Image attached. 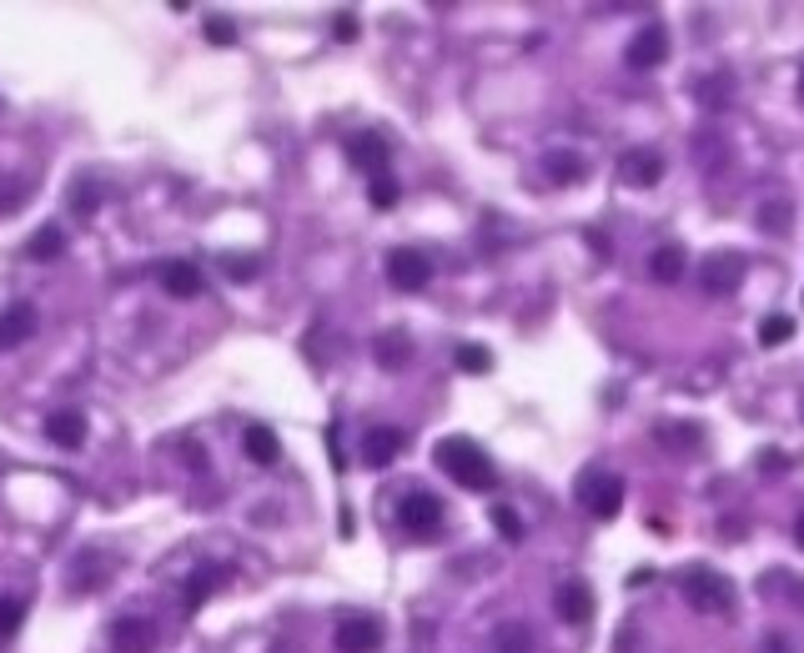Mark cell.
I'll return each mask as SVG.
<instances>
[{
	"mask_svg": "<svg viewBox=\"0 0 804 653\" xmlns=\"http://www.w3.org/2000/svg\"><path fill=\"white\" fill-rule=\"evenodd\" d=\"M15 207H25V186L5 182V186H0V217H5V211H15Z\"/></svg>",
	"mask_w": 804,
	"mask_h": 653,
	"instance_id": "836d02e7",
	"label": "cell"
},
{
	"mask_svg": "<svg viewBox=\"0 0 804 653\" xmlns=\"http://www.w3.org/2000/svg\"><path fill=\"white\" fill-rule=\"evenodd\" d=\"M790 222H794L790 201H765V207H759V226H765V232L784 236V232H790Z\"/></svg>",
	"mask_w": 804,
	"mask_h": 653,
	"instance_id": "d4e9b609",
	"label": "cell"
},
{
	"mask_svg": "<svg viewBox=\"0 0 804 653\" xmlns=\"http://www.w3.org/2000/svg\"><path fill=\"white\" fill-rule=\"evenodd\" d=\"M493 528L503 533L508 543H518V538H523V523H518V513H513L508 503H498V508H493Z\"/></svg>",
	"mask_w": 804,
	"mask_h": 653,
	"instance_id": "f546056e",
	"label": "cell"
},
{
	"mask_svg": "<svg viewBox=\"0 0 804 653\" xmlns=\"http://www.w3.org/2000/svg\"><path fill=\"white\" fill-rule=\"evenodd\" d=\"M408 447V432L403 428H372V432H362V463L368 468H387L397 453Z\"/></svg>",
	"mask_w": 804,
	"mask_h": 653,
	"instance_id": "7c38bea8",
	"label": "cell"
},
{
	"mask_svg": "<svg viewBox=\"0 0 804 653\" xmlns=\"http://www.w3.org/2000/svg\"><path fill=\"white\" fill-rule=\"evenodd\" d=\"M25 257H31V261H61L66 257V232L56 222L36 226V232H31V242H25Z\"/></svg>",
	"mask_w": 804,
	"mask_h": 653,
	"instance_id": "d6986e66",
	"label": "cell"
},
{
	"mask_svg": "<svg viewBox=\"0 0 804 653\" xmlns=\"http://www.w3.org/2000/svg\"><path fill=\"white\" fill-rule=\"evenodd\" d=\"M372 358H377V368L387 372H403L412 362V337L403 333V327H387L377 342H372Z\"/></svg>",
	"mask_w": 804,
	"mask_h": 653,
	"instance_id": "2e32d148",
	"label": "cell"
},
{
	"mask_svg": "<svg viewBox=\"0 0 804 653\" xmlns=\"http://www.w3.org/2000/svg\"><path fill=\"white\" fill-rule=\"evenodd\" d=\"M36 333V307L31 302H11V307H0V347L11 352V347L31 342Z\"/></svg>",
	"mask_w": 804,
	"mask_h": 653,
	"instance_id": "5bb4252c",
	"label": "cell"
},
{
	"mask_svg": "<svg viewBox=\"0 0 804 653\" xmlns=\"http://www.w3.org/2000/svg\"><path fill=\"white\" fill-rule=\"evenodd\" d=\"M624 61H629V71H659V66L668 61V31L659 21L633 31L629 46H624Z\"/></svg>",
	"mask_w": 804,
	"mask_h": 653,
	"instance_id": "5b68a950",
	"label": "cell"
},
{
	"mask_svg": "<svg viewBox=\"0 0 804 653\" xmlns=\"http://www.w3.org/2000/svg\"><path fill=\"white\" fill-rule=\"evenodd\" d=\"M619 176L629 186H654L659 176H664V161H659V151H624Z\"/></svg>",
	"mask_w": 804,
	"mask_h": 653,
	"instance_id": "ac0fdd59",
	"label": "cell"
},
{
	"mask_svg": "<svg viewBox=\"0 0 804 653\" xmlns=\"http://www.w3.org/2000/svg\"><path fill=\"white\" fill-rule=\"evenodd\" d=\"M453 362H458V372H473V377L493 368V358H488V347H478V342H463V347H458V358H453Z\"/></svg>",
	"mask_w": 804,
	"mask_h": 653,
	"instance_id": "484cf974",
	"label": "cell"
},
{
	"mask_svg": "<svg viewBox=\"0 0 804 653\" xmlns=\"http://www.w3.org/2000/svg\"><path fill=\"white\" fill-rule=\"evenodd\" d=\"M800 96H804V71H800Z\"/></svg>",
	"mask_w": 804,
	"mask_h": 653,
	"instance_id": "8d00e7d4",
	"label": "cell"
},
{
	"mask_svg": "<svg viewBox=\"0 0 804 653\" xmlns=\"http://www.w3.org/2000/svg\"><path fill=\"white\" fill-rule=\"evenodd\" d=\"M443 498L428 493V488H412V493H403V503H397V523H403V533L408 538H438L443 533Z\"/></svg>",
	"mask_w": 804,
	"mask_h": 653,
	"instance_id": "3957f363",
	"label": "cell"
},
{
	"mask_svg": "<svg viewBox=\"0 0 804 653\" xmlns=\"http://www.w3.org/2000/svg\"><path fill=\"white\" fill-rule=\"evenodd\" d=\"M226 579H232V568H222V563H197V568H191V579H186V588H182V614H197V608L207 604L211 593H222V588H226Z\"/></svg>",
	"mask_w": 804,
	"mask_h": 653,
	"instance_id": "30bf717a",
	"label": "cell"
},
{
	"mask_svg": "<svg viewBox=\"0 0 804 653\" xmlns=\"http://www.w3.org/2000/svg\"><path fill=\"white\" fill-rule=\"evenodd\" d=\"M207 40H211V46H236V25L226 21V15H211V21H207Z\"/></svg>",
	"mask_w": 804,
	"mask_h": 653,
	"instance_id": "4dcf8cb0",
	"label": "cell"
},
{
	"mask_svg": "<svg viewBox=\"0 0 804 653\" xmlns=\"http://www.w3.org/2000/svg\"><path fill=\"white\" fill-rule=\"evenodd\" d=\"M161 287H166V296H201V267L197 261H166V267H161Z\"/></svg>",
	"mask_w": 804,
	"mask_h": 653,
	"instance_id": "e0dca14e",
	"label": "cell"
},
{
	"mask_svg": "<svg viewBox=\"0 0 804 653\" xmlns=\"http://www.w3.org/2000/svg\"><path fill=\"white\" fill-rule=\"evenodd\" d=\"M101 197H106V191H96L91 182H75V191H71V211H75V217H91V211L101 207Z\"/></svg>",
	"mask_w": 804,
	"mask_h": 653,
	"instance_id": "83f0119b",
	"label": "cell"
},
{
	"mask_svg": "<svg viewBox=\"0 0 804 653\" xmlns=\"http://www.w3.org/2000/svg\"><path fill=\"white\" fill-rule=\"evenodd\" d=\"M368 201H372L377 211H393V207H397V182H393V176H372Z\"/></svg>",
	"mask_w": 804,
	"mask_h": 653,
	"instance_id": "4316f807",
	"label": "cell"
},
{
	"mask_svg": "<svg viewBox=\"0 0 804 653\" xmlns=\"http://www.w3.org/2000/svg\"><path fill=\"white\" fill-rule=\"evenodd\" d=\"M333 643H337V653H377L383 649V623L372 614H347V618H337Z\"/></svg>",
	"mask_w": 804,
	"mask_h": 653,
	"instance_id": "52a82bcc",
	"label": "cell"
},
{
	"mask_svg": "<svg viewBox=\"0 0 804 653\" xmlns=\"http://www.w3.org/2000/svg\"><path fill=\"white\" fill-rule=\"evenodd\" d=\"M794 543H800V548H804V513H800V518H794Z\"/></svg>",
	"mask_w": 804,
	"mask_h": 653,
	"instance_id": "d590c367",
	"label": "cell"
},
{
	"mask_svg": "<svg viewBox=\"0 0 804 653\" xmlns=\"http://www.w3.org/2000/svg\"><path fill=\"white\" fill-rule=\"evenodd\" d=\"M744 282V257L739 252H709L704 257V271H699V287L709 296H724V292H739Z\"/></svg>",
	"mask_w": 804,
	"mask_h": 653,
	"instance_id": "ba28073f",
	"label": "cell"
},
{
	"mask_svg": "<svg viewBox=\"0 0 804 653\" xmlns=\"http://www.w3.org/2000/svg\"><path fill=\"white\" fill-rule=\"evenodd\" d=\"M649 271H654V282H679L684 271H689V257H684V247H659L654 257H649Z\"/></svg>",
	"mask_w": 804,
	"mask_h": 653,
	"instance_id": "7402d4cb",
	"label": "cell"
},
{
	"mask_svg": "<svg viewBox=\"0 0 804 653\" xmlns=\"http://www.w3.org/2000/svg\"><path fill=\"white\" fill-rule=\"evenodd\" d=\"M222 267L232 282H252L257 277V257H222Z\"/></svg>",
	"mask_w": 804,
	"mask_h": 653,
	"instance_id": "d6a6232c",
	"label": "cell"
},
{
	"mask_svg": "<svg viewBox=\"0 0 804 653\" xmlns=\"http://www.w3.org/2000/svg\"><path fill=\"white\" fill-rule=\"evenodd\" d=\"M579 503H583V513H594L598 523L619 518V508H624V482L614 478L608 468H589V473L579 478Z\"/></svg>",
	"mask_w": 804,
	"mask_h": 653,
	"instance_id": "277c9868",
	"label": "cell"
},
{
	"mask_svg": "<svg viewBox=\"0 0 804 653\" xmlns=\"http://www.w3.org/2000/svg\"><path fill=\"white\" fill-rule=\"evenodd\" d=\"M679 593H684V604H689L694 614H704V618H719V614H730L734 608V583L724 579V573H714V568H704V563L684 568Z\"/></svg>",
	"mask_w": 804,
	"mask_h": 653,
	"instance_id": "7a4b0ae2",
	"label": "cell"
},
{
	"mask_svg": "<svg viewBox=\"0 0 804 653\" xmlns=\"http://www.w3.org/2000/svg\"><path fill=\"white\" fill-rule=\"evenodd\" d=\"M765 583H774V588H790V604L804 614V583L800 579H790V573H780V568H774V573H765Z\"/></svg>",
	"mask_w": 804,
	"mask_h": 653,
	"instance_id": "1f68e13d",
	"label": "cell"
},
{
	"mask_svg": "<svg viewBox=\"0 0 804 653\" xmlns=\"http://www.w3.org/2000/svg\"><path fill=\"white\" fill-rule=\"evenodd\" d=\"M25 623V598H15V593H0V643L15 639Z\"/></svg>",
	"mask_w": 804,
	"mask_h": 653,
	"instance_id": "cb8c5ba5",
	"label": "cell"
},
{
	"mask_svg": "<svg viewBox=\"0 0 804 653\" xmlns=\"http://www.w3.org/2000/svg\"><path fill=\"white\" fill-rule=\"evenodd\" d=\"M86 418L75 412V407H66V412H50L46 418V438L56 447H66V453H75V447H86Z\"/></svg>",
	"mask_w": 804,
	"mask_h": 653,
	"instance_id": "9a60e30c",
	"label": "cell"
},
{
	"mask_svg": "<svg viewBox=\"0 0 804 653\" xmlns=\"http://www.w3.org/2000/svg\"><path fill=\"white\" fill-rule=\"evenodd\" d=\"M387 282L397 292H422V287L433 282V261L422 257L418 247H393L387 252Z\"/></svg>",
	"mask_w": 804,
	"mask_h": 653,
	"instance_id": "8992f818",
	"label": "cell"
},
{
	"mask_svg": "<svg viewBox=\"0 0 804 653\" xmlns=\"http://www.w3.org/2000/svg\"><path fill=\"white\" fill-rule=\"evenodd\" d=\"M433 463L447 473V478L458 482V488H468V493H488L498 482L493 463H488V453H482L473 438H443V443L433 447Z\"/></svg>",
	"mask_w": 804,
	"mask_h": 653,
	"instance_id": "6da1fadb",
	"label": "cell"
},
{
	"mask_svg": "<svg viewBox=\"0 0 804 653\" xmlns=\"http://www.w3.org/2000/svg\"><path fill=\"white\" fill-rule=\"evenodd\" d=\"M493 649L498 653H533V629L528 623H503L493 633Z\"/></svg>",
	"mask_w": 804,
	"mask_h": 653,
	"instance_id": "603a6c76",
	"label": "cell"
},
{
	"mask_svg": "<svg viewBox=\"0 0 804 653\" xmlns=\"http://www.w3.org/2000/svg\"><path fill=\"white\" fill-rule=\"evenodd\" d=\"M544 172L554 176V182H583V156L579 151H569V147H554V151H544Z\"/></svg>",
	"mask_w": 804,
	"mask_h": 653,
	"instance_id": "44dd1931",
	"label": "cell"
},
{
	"mask_svg": "<svg viewBox=\"0 0 804 653\" xmlns=\"http://www.w3.org/2000/svg\"><path fill=\"white\" fill-rule=\"evenodd\" d=\"M242 453H247L252 463H261V468H272L277 457H282V443H277L272 428H261V422H257V428L242 432Z\"/></svg>",
	"mask_w": 804,
	"mask_h": 653,
	"instance_id": "ffe728a7",
	"label": "cell"
},
{
	"mask_svg": "<svg viewBox=\"0 0 804 653\" xmlns=\"http://www.w3.org/2000/svg\"><path fill=\"white\" fill-rule=\"evenodd\" d=\"M790 337H794L790 317H769L765 327H759V342H765V347H780V342H790Z\"/></svg>",
	"mask_w": 804,
	"mask_h": 653,
	"instance_id": "f1b7e54d",
	"label": "cell"
},
{
	"mask_svg": "<svg viewBox=\"0 0 804 653\" xmlns=\"http://www.w3.org/2000/svg\"><path fill=\"white\" fill-rule=\"evenodd\" d=\"M333 36L337 40H358V15H347V11L337 15V21H333Z\"/></svg>",
	"mask_w": 804,
	"mask_h": 653,
	"instance_id": "e575fe53",
	"label": "cell"
},
{
	"mask_svg": "<svg viewBox=\"0 0 804 653\" xmlns=\"http://www.w3.org/2000/svg\"><path fill=\"white\" fill-rule=\"evenodd\" d=\"M554 608H558L563 623H589V614H594V593H589V583L583 579H569V583H558Z\"/></svg>",
	"mask_w": 804,
	"mask_h": 653,
	"instance_id": "4fadbf2b",
	"label": "cell"
},
{
	"mask_svg": "<svg viewBox=\"0 0 804 653\" xmlns=\"http://www.w3.org/2000/svg\"><path fill=\"white\" fill-rule=\"evenodd\" d=\"M106 639H112V653H151L156 649V623L141 614H121Z\"/></svg>",
	"mask_w": 804,
	"mask_h": 653,
	"instance_id": "9c48e42d",
	"label": "cell"
},
{
	"mask_svg": "<svg viewBox=\"0 0 804 653\" xmlns=\"http://www.w3.org/2000/svg\"><path fill=\"white\" fill-rule=\"evenodd\" d=\"M347 161H352L358 172H368V176H387L393 151H387V141L377 131H358V136H347Z\"/></svg>",
	"mask_w": 804,
	"mask_h": 653,
	"instance_id": "8fae6325",
	"label": "cell"
}]
</instances>
